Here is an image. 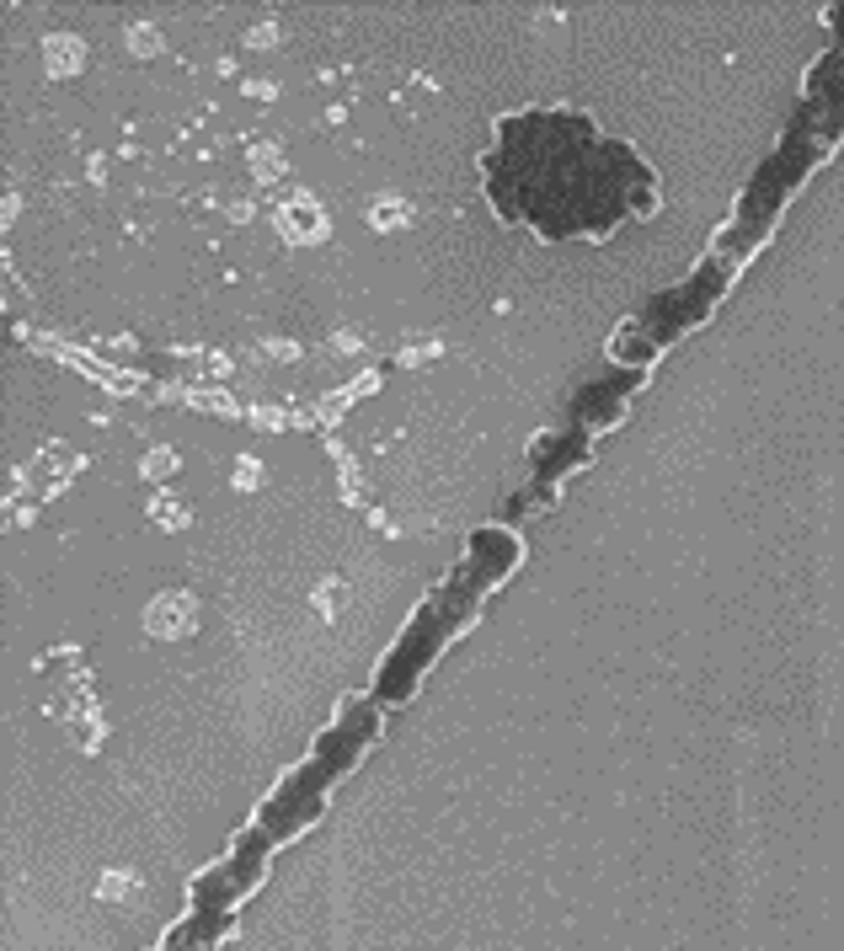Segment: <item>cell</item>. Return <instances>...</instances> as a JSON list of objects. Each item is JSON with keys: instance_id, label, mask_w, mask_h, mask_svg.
<instances>
[{"instance_id": "obj_1", "label": "cell", "mask_w": 844, "mask_h": 951, "mask_svg": "<svg viewBox=\"0 0 844 951\" xmlns=\"http://www.w3.org/2000/svg\"><path fill=\"white\" fill-rule=\"evenodd\" d=\"M481 182L503 220L545 241L609 236L631 214L652 209V171L631 145L604 139L583 113L545 107L497 123L481 155Z\"/></svg>"}]
</instances>
